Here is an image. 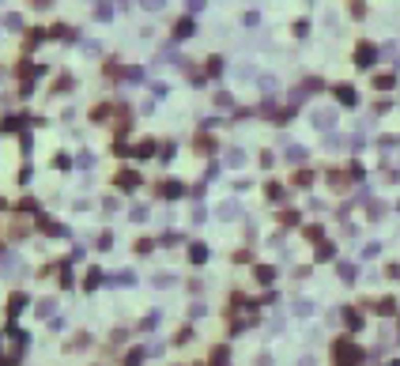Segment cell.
Segmentation results:
<instances>
[{"instance_id":"9","label":"cell","mask_w":400,"mask_h":366,"mask_svg":"<svg viewBox=\"0 0 400 366\" xmlns=\"http://www.w3.org/2000/svg\"><path fill=\"white\" fill-rule=\"evenodd\" d=\"M294 313H298V317H310V313H313V302H306V298H302V302H294Z\"/></svg>"},{"instance_id":"20","label":"cell","mask_w":400,"mask_h":366,"mask_svg":"<svg viewBox=\"0 0 400 366\" xmlns=\"http://www.w3.org/2000/svg\"><path fill=\"white\" fill-rule=\"evenodd\" d=\"M302 366H313V362H310V359H302Z\"/></svg>"},{"instance_id":"15","label":"cell","mask_w":400,"mask_h":366,"mask_svg":"<svg viewBox=\"0 0 400 366\" xmlns=\"http://www.w3.org/2000/svg\"><path fill=\"white\" fill-rule=\"evenodd\" d=\"M53 306H57V302H49V298H45V302H38V313L49 317V313H53Z\"/></svg>"},{"instance_id":"6","label":"cell","mask_w":400,"mask_h":366,"mask_svg":"<svg viewBox=\"0 0 400 366\" xmlns=\"http://www.w3.org/2000/svg\"><path fill=\"white\" fill-rule=\"evenodd\" d=\"M287 162H306V148L291 143V148H287Z\"/></svg>"},{"instance_id":"2","label":"cell","mask_w":400,"mask_h":366,"mask_svg":"<svg viewBox=\"0 0 400 366\" xmlns=\"http://www.w3.org/2000/svg\"><path fill=\"white\" fill-rule=\"evenodd\" d=\"M332 121H336V110H313V125L317 129H332Z\"/></svg>"},{"instance_id":"5","label":"cell","mask_w":400,"mask_h":366,"mask_svg":"<svg viewBox=\"0 0 400 366\" xmlns=\"http://www.w3.org/2000/svg\"><path fill=\"white\" fill-rule=\"evenodd\" d=\"M370 61H374V45H359V68H370Z\"/></svg>"},{"instance_id":"12","label":"cell","mask_w":400,"mask_h":366,"mask_svg":"<svg viewBox=\"0 0 400 366\" xmlns=\"http://www.w3.org/2000/svg\"><path fill=\"white\" fill-rule=\"evenodd\" d=\"M193 34V19H182V23H178V38H189Z\"/></svg>"},{"instance_id":"17","label":"cell","mask_w":400,"mask_h":366,"mask_svg":"<svg viewBox=\"0 0 400 366\" xmlns=\"http://www.w3.org/2000/svg\"><path fill=\"white\" fill-rule=\"evenodd\" d=\"M332 257V246H317V261H329Z\"/></svg>"},{"instance_id":"10","label":"cell","mask_w":400,"mask_h":366,"mask_svg":"<svg viewBox=\"0 0 400 366\" xmlns=\"http://www.w3.org/2000/svg\"><path fill=\"white\" fill-rule=\"evenodd\" d=\"M355 276H359V268H355V264H340V279H347V283H351Z\"/></svg>"},{"instance_id":"19","label":"cell","mask_w":400,"mask_h":366,"mask_svg":"<svg viewBox=\"0 0 400 366\" xmlns=\"http://www.w3.org/2000/svg\"><path fill=\"white\" fill-rule=\"evenodd\" d=\"M185 4H189V12H200V8H204L208 0H185Z\"/></svg>"},{"instance_id":"3","label":"cell","mask_w":400,"mask_h":366,"mask_svg":"<svg viewBox=\"0 0 400 366\" xmlns=\"http://www.w3.org/2000/svg\"><path fill=\"white\" fill-rule=\"evenodd\" d=\"M238 211H242V208H238L234 200H223V204H219V211H215V215H219V219H238Z\"/></svg>"},{"instance_id":"8","label":"cell","mask_w":400,"mask_h":366,"mask_svg":"<svg viewBox=\"0 0 400 366\" xmlns=\"http://www.w3.org/2000/svg\"><path fill=\"white\" fill-rule=\"evenodd\" d=\"M163 197H170V200L182 197V185H178V181H166V185H163Z\"/></svg>"},{"instance_id":"16","label":"cell","mask_w":400,"mask_h":366,"mask_svg":"<svg viewBox=\"0 0 400 366\" xmlns=\"http://www.w3.org/2000/svg\"><path fill=\"white\" fill-rule=\"evenodd\" d=\"M140 4H144V8H147V12H159V8H163V4H166V0H140Z\"/></svg>"},{"instance_id":"4","label":"cell","mask_w":400,"mask_h":366,"mask_svg":"<svg viewBox=\"0 0 400 366\" xmlns=\"http://www.w3.org/2000/svg\"><path fill=\"white\" fill-rule=\"evenodd\" d=\"M336 99L344 102V106H355V102H359V94H355V87H347V83H344V87H336Z\"/></svg>"},{"instance_id":"11","label":"cell","mask_w":400,"mask_h":366,"mask_svg":"<svg viewBox=\"0 0 400 366\" xmlns=\"http://www.w3.org/2000/svg\"><path fill=\"white\" fill-rule=\"evenodd\" d=\"M374 310H378V313H393V310H396V302H393V298H382Z\"/></svg>"},{"instance_id":"7","label":"cell","mask_w":400,"mask_h":366,"mask_svg":"<svg viewBox=\"0 0 400 366\" xmlns=\"http://www.w3.org/2000/svg\"><path fill=\"white\" fill-rule=\"evenodd\" d=\"M117 185H121V189H136V185H140V178H136V174H129V170H125V174L117 178Z\"/></svg>"},{"instance_id":"1","label":"cell","mask_w":400,"mask_h":366,"mask_svg":"<svg viewBox=\"0 0 400 366\" xmlns=\"http://www.w3.org/2000/svg\"><path fill=\"white\" fill-rule=\"evenodd\" d=\"M336 359H340V366H351V362H355V359H359V351H355V348H351V344H347V340H340V344H336Z\"/></svg>"},{"instance_id":"13","label":"cell","mask_w":400,"mask_h":366,"mask_svg":"<svg viewBox=\"0 0 400 366\" xmlns=\"http://www.w3.org/2000/svg\"><path fill=\"white\" fill-rule=\"evenodd\" d=\"M227 162H231V166H242V162H245V155H242V151H238V148H234V151H231V155H227Z\"/></svg>"},{"instance_id":"14","label":"cell","mask_w":400,"mask_h":366,"mask_svg":"<svg viewBox=\"0 0 400 366\" xmlns=\"http://www.w3.org/2000/svg\"><path fill=\"white\" fill-rule=\"evenodd\" d=\"M272 276H276L272 268H257V279H261V283H272Z\"/></svg>"},{"instance_id":"18","label":"cell","mask_w":400,"mask_h":366,"mask_svg":"<svg viewBox=\"0 0 400 366\" xmlns=\"http://www.w3.org/2000/svg\"><path fill=\"white\" fill-rule=\"evenodd\" d=\"M23 306H27V298H23V295H15V298H12V313H19Z\"/></svg>"}]
</instances>
